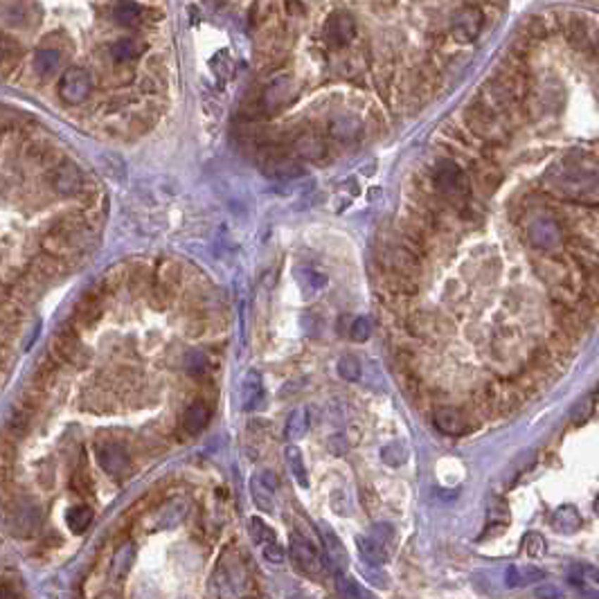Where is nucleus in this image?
<instances>
[{
    "label": "nucleus",
    "instance_id": "nucleus-1",
    "mask_svg": "<svg viewBox=\"0 0 599 599\" xmlns=\"http://www.w3.org/2000/svg\"><path fill=\"white\" fill-rule=\"evenodd\" d=\"M545 190L563 201L599 205V174L581 160H566L552 167L545 176Z\"/></svg>",
    "mask_w": 599,
    "mask_h": 599
},
{
    "label": "nucleus",
    "instance_id": "nucleus-2",
    "mask_svg": "<svg viewBox=\"0 0 599 599\" xmlns=\"http://www.w3.org/2000/svg\"><path fill=\"white\" fill-rule=\"evenodd\" d=\"M462 120L467 124L469 133L478 140V144H493V147L502 149L512 135L510 122H507L502 115H498L491 106H487L480 97L471 99L467 104Z\"/></svg>",
    "mask_w": 599,
    "mask_h": 599
},
{
    "label": "nucleus",
    "instance_id": "nucleus-3",
    "mask_svg": "<svg viewBox=\"0 0 599 599\" xmlns=\"http://www.w3.org/2000/svg\"><path fill=\"white\" fill-rule=\"evenodd\" d=\"M431 183L435 192L453 207L455 214L471 197H474V185L467 171L459 167L453 158H442L437 160L431 169Z\"/></svg>",
    "mask_w": 599,
    "mask_h": 599
},
{
    "label": "nucleus",
    "instance_id": "nucleus-4",
    "mask_svg": "<svg viewBox=\"0 0 599 599\" xmlns=\"http://www.w3.org/2000/svg\"><path fill=\"white\" fill-rule=\"evenodd\" d=\"M527 241L536 250H555L563 244V218L555 214H538L527 221Z\"/></svg>",
    "mask_w": 599,
    "mask_h": 599
},
{
    "label": "nucleus",
    "instance_id": "nucleus-5",
    "mask_svg": "<svg viewBox=\"0 0 599 599\" xmlns=\"http://www.w3.org/2000/svg\"><path fill=\"white\" fill-rule=\"evenodd\" d=\"M52 352L56 359H61L63 363H73V365H86V361L90 359L88 350L82 345V340H79L73 325H63L56 329L54 340H52Z\"/></svg>",
    "mask_w": 599,
    "mask_h": 599
},
{
    "label": "nucleus",
    "instance_id": "nucleus-6",
    "mask_svg": "<svg viewBox=\"0 0 599 599\" xmlns=\"http://www.w3.org/2000/svg\"><path fill=\"white\" fill-rule=\"evenodd\" d=\"M289 552H291V559L295 566L302 570L309 577H320L322 570H325V563H322L320 552L309 543L304 536L300 534H291L289 538Z\"/></svg>",
    "mask_w": 599,
    "mask_h": 599
},
{
    "label": "nucleus",
    "instance_id": "nucleus-7",
    "mask_svg": "<svg viewBox=\"0 0 599 599\" xmlns=\"http://www.w3.org/2000/svg\"><path fill=\"white\" fill-rule=\"evenodd\" d=\"M59 95L66 104H82L90 95V75L84 68L66 70L59 82Z\"/></svg>",
    "mask_w": 599,
    "mask_h": 599
},
{
    "label": "nucleus",
    "instance_id": "nucleus-8",
    "mask_svg": "<svg viewBox=\"0 0 599 599\" xmlns=\"http://www.w3.org/2000/svg\"><path fill=\"white\" fill-rule=\"evenodd\" d=\"M280 487V480L273 471H261V474L250 478V496L252 502L261 512H275V491Z\"/></svg>",
    "mask_w": 599,
    "mask_h": 599
},
{
    "label": "nucleus",
    "instance_id": "nucleus-9",
    "mask_svg": "<svg viewBox=\"0 0 599 599\" xmlns=\"http://www.w3.org/2000/svg\"><path fill=\"white\" fill-rule=\"evenodd\" d=\"M99 467L111 476H124L129 469V455H126L124 446L118 442H99L95 448Z\"/></svg>",
    "mask_w": 599,
    "mask_h": 599
},
{
    "label": "nucleus",
    "instance_id": "nucleus-10",
    "mask_svg": "<svg viewBox=\"0 0 599 599\" xmlns=\"http://www.w3.org/2000/svg\"><path fill=\"white\" fill-rule=\"evenodd\" d=\"M354 34H356V23L347 14H333L325 23V39L329 43V48L333 50L345 48L354 39Z\"/></svg>",
    "mask_w": 599,
    "mask_h": 599
},
{
    "label": "nucleus",
    "instance_id": "nucleus-11",
    "mask_svg": "<svg viewBox=\"0 0 599 599\" xmlns=\"http://www.w3.org/2000/svg\"><path fill=\"white\" fill-rule=\"evenodd\" d=\"M482 25H485V14L478 7H467L464 11H459L453 25V39L459 43H469L474 41Z\"/></svg>",
    "mask_w": 599,
    "mask_h": 599
},
{
    "label": "nucleus",
    "instance_id": "nucleus-12",
    "mask_svg": "<svg viewBox=\"0 0 599 599\" xmlns=\"http://www.w3.org/2000/svg\"><path fill=\"white\" fill-rule=\"evenodd\" d=\"M435 426H437V431L444 433V435L459 437L469 431V419L459 408L442 406V408L435 410Z\"/></svg>",
    "mask_w": 599,
    "mask_h": 599
},
{
    "label": "nucleus",
    "instance_id": "nucleus-13",
    "mask_svg": "<svg viewBox=\"0 0 599 599\" xmlns=\"http://www.w3.org/2000/svg\"><path fill=\"white\" fill-rule=\"evenodd\" d=\"M212 419V410L207 403L203 401H192L190 406L185 408V412H183L180 417V426H183V433L194 437L199 435L207 428V424H210Z\"/></svg>",
    "mask_w": 599,
    "mask_h": 599
},
{
    "label": "nucleus",
    "instance_id": "nucleus-14",
    "mask_svg": "<svg viewBox=\"0 0 599 599\" xmlns=\"http://www.w3.org/2000/svg\"><path fill=\"white\" fill-rule=\"evenodd\" d=\"M293 97H295L293 82L289 77H280L266 88V93H264V99H261V106H264V111H278V109L286 106Z\"/></svg>",
    "mask_w": 599,
    "mask_h": 599
},
{
    "label": "nucleus",
    "instance_id": "nucleus-15",
    "mask_svg": "<svg viewBox=\"0 0 599 599\" xmlns=\"http://www.w3.org/2000/svg\"><path fill=\"white\" fill-rule=\"evenodd\" d=\"M41 523V514L34 505H16V510H11V532L18 536H30L34 529Z\"/></svg>",
    "mask_w": 599,
    "mask_h": 599
},
{
    "label": "nucleus",
    "instance_id": "nucleus-16",
    "mask_svg": "<svg viewBox=\"0 0 599 599\" xmlns=\"http://www.w3.org/2000/svg\"><path fill=\"white\" fill-rule=\"evenodd\" d=\"M264 403V378L257 370H250L241 381V408L257 410Z\"/></svg>",
    "mask_w": 599,
    "mask_h": 599
},
{
    "label": "nucleus",
    "instance_id": "nucleus-17",
    "mask_svg": "<svg viewBox=\"0 0 599 599\" xmlns=\"http://www.w3.org/2000/svg\"><path fill=\"white\" fill-rule=\"evenodd\" d=\"M84 187V178L73 163H66L56 169L54 174V190L63 197H77L79 190Z\"/></svg>",
    "mask_w": 599,
    "mask_h": 599
},
{
    "label": "nucleus",
    "instance_id": "nucleus-18",
    "mask_svg": "<svg viewBox=\"0 0 599 599\" xmlns=\"http://www.w3.org/2000/svg\"><path fill=\"white\" fill-rule=\"evenodd\" d=\"M295 142V152L302 156L304 160H322L327 154V144L325 140L318 135V131H302L293 137Z\"/></svg>",
    "mask_w": 599,
    "mask_h": 599
},
{
    "label": "nucleus",
    "instance_id": "nucleus-19",
    "mask_svg": "<svg viewBox=\"0 0 599 599\" xmlns=\"http://www.w3.org/2000/svg\"><path fill=\"white\" fill-rule=\"evenodd\" d=\"M101 318V297L97 291L86 293L75 307V322L82 327H93Z\"/></svg>",
    "mask_w": 599,
    "mask_h": 599
},
{
    "label": "nucleus",
    "instance_id": "nucleus-20",
    "mask_svg": "<svg viewBox=\"0 0 599 599\" xmlns=\"http://www.w3.org/2000/svg\"><path fill=\"white\" fill-rule=\"evenodd\" d=\"M356 545H359V555L365 563L370 566L381 568L390 561V548L383 545L381 541H376L372 536H359L356 538Z\"/></svg>",
    "mask_w": 599,
    "mask_h": 599
},
{
    "label": "nucleus",
    "instance_id": "nucleus-21",
    "mask_svg": "<svg viewBox=\"0 0 599 599\" xmlns=\"http://www.w3.org/2000/svg\"><path fill=\"white\" fill-rule=\"evenodd\" d=\"M581 514L574 505H561L559 510H555L550 518V525L555 527V532L559 534H574L579 532L581 527Z\"/></svg>",
    "mask_w": 599,
    "mask_h": 599
},
{
    "label": "nucleus",
    "instance_id": "nucleus-22",
    "mask_svg": "<svg viewBox=\"0 0 599 599\" xmlns=\"http://www.w3.org/2000/svg\"><path fill=\"white\" fill-rule=\"evenodd\" d=\"M541 579H545V572L536 566H510L505 572L507 588H523V586L541 581Z\"/></svg>",
    "mask_w": 599,
    "mask_h": 599
},
{
    "label": "nucleus",
    "instance_id": "nucleus-23",
    "mask_svg": "<svg viewBox=\"0 0 599 599\" xmlns=\"http://www.w3.org/2000/svg\"><path fill=\"white\" fill-rule=\"evenodd\" d=\"M185 514H187V502L180 500V498H174V500H169L167 505H163V510L158 512L156 525L163 527V529L176 527L183 518H185Z\"/></svg>",
    "mask_w": 599,
    "mask_h": 599
},
{
    "label": "nucleus",
    "instance_id": "nucleus-24",
    "mask_svg": "<svg viewBox=\"0 0 599 599\" xmlns=\"http://www.w3.org/2000/svg\"><path fill=\"white\" fill-rule=\"evenodd\" d=\"M133 561H135V545H133V543L122 545L118 552H115V557H113V563H111V579H113V581L124 579L126 574H129V570H131V566H133Z\"/></svg>",
    "mask_w": 599,
    "mask_h": 599
},
{
    "label": "nucleus",
    "instance_id": "nucleus-25",
    "mask_svg": "<svg viewBox=\"0 0 599 599\" xmlns=\"http://www.w3.org/2000/svg\"><path fill=\"white\" fill-rule=\"evenodd\" d=\"M568 581L572 586H577V588H581L586 595H591L593 599H597V595L588 593V586H599V568H595V566H574L568 572Z\"/></svg>",
    "mask_w": 599,
    "mask_h": 599
},
{
    "label": "nucleus",
    "instance_id": "nucleus-26",
    "mask_svg": "<svg viewBox=\"0 0 599 599\" xmlns=\"http://www.w3.org/2000/svg\"><path fill=\"white\" fill-rule=\"evenodd\" d=\"M309 431V410L304 406H300L295 410H291L289 419H286V426H284V435L286 440H300V437H304Z\"/></svg>",
    "mask_w": 599,
    "mask_h": 599
},
{
    "label": "nucleus",
    "instance_id": "nucleus-27",
    "mask_svg": "<svg viewBox=\"0 0 599 599\" xmlns=\"http://www.w3.org/2000/svg\"><path fill=\"white\" fill-rule=\"evenodd\" d=\"M18 59H20V45L9 37H0V73L9 75L18 66Z\"/></svg>",
    "mask_w": 599,
    "mask_h": 599
},
{
    "label": "nucleus",
    "instance_id": "nucleus-28",
    "mask_svg": "<svg viewBox=\"0 0 599 599\" xmlns=\"http://www.w3.org/2000/svg\"><path fill=\"white\" fill-rule=\"evenodd\" d=\"M66 523H68V527H70L73 534H84L88 529V525L93 523V510H90L88 505L70 507L66 514Z\"/></svg>",
    "mask_w": 599,
    "mask_h": 599
},
{
    "label": "nucleus",
    "instance_id": "nucleus-29",
    "mask_svg": "<svg viewBox=\"0 0 599 599\" xmlns=\"http://www.w3.org/2000/svg\"><path fill=\"white\" fill-rule=\"evenodd\" d=\"M142 14H144V9L137 7L133 0H120V3L115 5V9H113L115 20H118L120 25H126V27L137 25V23L144 18Z\"/></svg>",
    "mask_w": 599,
    "mask_h": 599
},
{
    "label": "nucleus",
    "instance_id": "nucleus-30",
    "mask_svg": "<svg viewBox=\"0 0 599 599\" xmlns=\"http://www.w3.org/2000/svg\"><path fill=\"white\" fill-rule=\"evenodd\" d=\"M408 331L417 338H433L437 336V318L428 314H414L408 318Z\"/></svg>",
    "mask_w": 599,
    "mask_h": 599
},
{
    "label": "nucleus",
    "instance_id": "nucleus-31",
    "mask_svg": "<svg viewBox=\"0 0 599 599\" xmlns=\"http://www.w3.org/2000/svg\"><path fill=\"white\" fill-rule=\"evenodd\" d=\"M286 464H289V471L291 476L295 478V482L300 487H309V476H307V467H304V457H302V451H300L297 446H286Z\"/></svg>",
    "mask_w": 599,
    "mask_h": 599
},
{
    "label": "nucleus",
    "instance_id": "nucleus-32",
    "mask_svg": "<svg viewBox=\"0 0 599 599\" xmlns=\"http://www.w3.org/2000/svg\"><path fill=\"white\" fill-rule=\"evenodd\" d=\"M322 541H325V550H327L329 561L336 563V566H345V563H347V552H345L340 538L333 534V529H329L327 525H322Z\"/></svg>",
    "mask_w": 599,
    "mask_h": 599
},
{
    "label": "nucleus",
    "instance_id": "nucleus-33",
    "mask_svg": "<svg viewBox=\"0 0 599 599\" xmlns=\"http://www.w3.org/2000/svg\"><path fill=\"white\" fill-rule=\"evenodd\" d=\"M61 259L50 255V252H45V255L37 257L34 259V275L41 280H50V278H56V275H61Z\"/></svg>",
    "mask_w": 599,
    "mask_h": 599
},
{
    "label": "nucleus",
    "instance_id": "nucleus-34",
    "mask_svg": "<svg viewBox=\"0 0 599 599\" xmlns=\"http://www.w3.org/2000/svg\"><path fill=\"white\" fill-rule=\"evenodd\" d=\"M180 282V268L176 261L165 259L163 264L158 266V286L165 291H171L174 286H178Z\"/></svg>",
    "mask_w": 599,
    "mask_h": 599
},
{
    "label": "nucleus",
    "instance_id": "nucleus-35",
    "mask_svg": "<svg viewBox=\"0 0 599 599\" xmlns=\"http://www.w3.org/2000/svg\"><path fill=\"white\" fill-rule=\"evenodd\" d=\"M142 52V45L133 39H120L111 45V56L115 61H131Z\"/></svg>",
    "mask_w": 599,
    "mask_h": 599
},
{
    "label": "nucleus",
    "instance_id": "nucleus-36",
    "mask_svg": "<svg viewBox=\"0 0 599 599\" xmlns=\"http://www.w3.org/2000/svg\"><path fill=\"white\" fill-rule=\"evenodd\" d=\"M361 131H363V126L356 120H350V118H340V120H336L331 124V135L336 137V140H342V142L359 137Z\"/></svg>",
    "mask_w": 599,
    "mask_h": 599
},
{
    "label": "nucleus",
    "instance_id": "nucleus-37",
    "mask_svg": "<svg viewBox=\"0 0 599 599\" xmlns=\"http://www.w3.org/2000/svg\"><path fill=\"white\" fill-rule=\"evenodd\" d=\"M248 532H250V538H252V543L255 545H266V543H271V541H275V532L273 529L261 521V518H250V523H248Z\"/></svg>",
    "mask_w": 599,
    "mask_h": 599
},
{
    "label": "nucleus",
    "instance_id": "nucleus-38",
    "mask_svg": "<svg viewBox=\"0 0 599 599\" xmlns=\"http://www.w3.org/2000/svg\"><path fill=\"white\" fill-rule=\"evenodd\" d=\"M381 459L390 467H401L408 459V448L401 442H390L381 448Z\"/></svg>",
    "mask_w": 599,
    "mask_h": 599
},
{
    "label": "nucleus",
    "instance_id": "nucleus-39",
    "mask_svg": "<svg viewBox=\"0 0 599 599\" xmlns=\"http://www.w3.org/2000/svg\"><path fill=\"white\" fill-rule=\"evenodd\" d=\"M61 66V54L56 50H39L37 56H34V68L39 70V75H48L52 70Z\"/></svg>",
    "mask_w": 599,
    "mask_h": 599
},
{
    "label": "nucleus",
    "instance_id": "nucleus-40",
    "mask_svg": "<svg viewBox=\"0 0 599 599\" xmlns=\"http://www.w3.org/2000/svg\"><path fill=\"white\" fill-rule=\"evenodd\" d=\"M545 550H548V543H545V538L541 536L538 532H527L523 536V552L527 557L541 559L545 555Z\"/></svg>",
    "mask_w": 599,
    "mask_h": 599
},
{
    "label": "nucleus",
    "instance_id": "nucleus-41",
    "mask_svg": "<svg viewBox=\"0 0 599 599\" xmlns=\"http://www.w3.org/2000/svg\"><path fill=\"white\" fill-rule=\"evenodd\" d=\"M361 372H363V367H361V363H359V359H356V356H342V359L338 361V374H340V378H345V381H359L361 378Z\"/></svg>",
    "mask_w": 599,
    "mask_h": 599
},
{
    "label": "nucleus",
    "instance_id": "nucleus-42",
    "mask_svg": "<svg viewBox=\"0 0 599 599\" xmlns=\"http://www.w3.org/2000/svg\"><path fill=\"white\" fill-rule=\"evenodd\" d=\"M336 591L342 599H361V595H363L361 586L342 572H336Z\"/></svg>",
    "mask_w": 599,
    "mask_h": 599
},
{
    "label": "nucleus",
    "instance_id": "nucleus-43",
    "mask_svg": "<svg viewBox=\"0 0 599 599\" xmlns=\"http://www.w3.org/2000/svg\"><path fill=\"white\" fill-rule=\"evenodd\" d=\"M261 555H264V559L271 563V566H282L284 559H286V552L278 543V538L271 541V543H266V545H261Z\"/></svg>",
    "mask_w": 599,
    "mask_h": 599
},
{
    "label": "nucleus",
    "instance_id": "nucleus-44",
    "mask_svg": "<svg viewBox=\"0 0 599 599\" xmlns=\"http://www.w3.org/2000/svg\"><path fill=\"white\" fill-rule=\"evenodd\" d=\"M350 336L356 342H365L367 338L372 336V322L367 318H356L352 322V329H350Z\"/></svg>",
    "mask_w": 599,
    "mask_h": 599
},
{
    "label": "nucleus",
    "instance_id": "nucleus-45",
    "mask_svg": "<svg viewBox=\"0 0 599 599\" xmlns=\"http://www.w3.org/2000/svg\"><path fill=\"white\" fill-rule=\"evenodd\" d=\"M124 282H126V268L124 266H113L106 273V278H104V289L115 291V289H120V286H124Z\"/></svg>",
    "mask_w": 599,
    "mask_h": 599
},
{
    "label": "nucleus",
    "instance_id": "nucleus-46",
    "mask_svg": "<svg viewBox=\"0 0 599 599\" xmlns=\"http://www.w3.org/2000/svg\"><path fill=\"white\" fill-rule=\"evenodd\" d=\"M370 536L376 538V541H381L383 545L390 548V543L395 541V527L390 525V523H376V525L372 527V534H370Z\"/></svg>",
    "mask_w": 599,
    "mask_h": 599
},
{
    "label": "nucleus",
    "instance_id": "nucleus-47",
    "mask_svg": "<svg viewBox=\"0 0 599 599\" xmlns=\"http://www.w3.org/2000/svg\"><path fill=\"white\" fill-rule=\"evenodd\" d=\"M70 487H73L77 493H88V489H90V478H88V474L84 471V467H79L75 474H73Z\"/></svg>",
    "mask_w": 599,
    "mask_h": 599
},
{
    "label": "nucleus",
    "instance_id": "nucleus-48",
    "mask_svg": "<svg viewBox=\"0 0 599 599\" xmlns=\"http://www.w3.org/2000/svg\"><path fill=\"white\" fill-rule=\"evenodd\" d=\"M376 566H370V563H365V566H361V572L365 574L367 579H370L374 586H378V588H388V577L383 572H376L374 570Z\"/></svg>",
    "mask_w": 599,
    "mask_h": 599
},
{
    "label": "nucleus",
    "instance_id": "nucleus-49",
    "mask_svg": "<svg viewBox=\"0 0 599 599\" xmlns=\"http://www.w3.org/2000/svg\"><path fill=\"white\" fill-rule=\"evenodd\" d=\"M185 365H187V370H190L192 374H201V372L205 370L207 361H205V356H203L201 352H192V354L187 356Z\"/></svg>",
    "mask_w": 599,
    "mask_h": 599
},
{
    "label": "nucleus",
    "instance_id": "nucleus-50",
    "mask_svg": "<svg viewBox=\"0 0 599 599\" xmlns=\"http://www.w3.org/2000/svg\"><path fill=\"white\" fill-rule=\"evenodd\" d=\"M593 403H595V401H593L591 397H588V399H583L581 403H577V408H574V412H572V419L577 421V424L588 419V417H591V412H593Z\"/></svg>",
    "mask_w": 599,
    "mask_h": 599
},
{
    "label": "nucleus",
    "instance_id": "nucleus-51",
    "mask_svg": "<svg viewBox=\"0 0 599 599\" xmlns=\"http://www.w3.org/2000/svg\"><path fill=\"white\" fill-rule=\"evenodd\" d=\"M536 597L538 599H563V593L555 586H543V588H536Z\"/></svg>",
    "mask_w": 599,
    "mask_h": 599
},
{
    "label": "nucleus",
    "instance_id": "nucleus-52",
    "mask_svg": "<svg viewBox=\"0 0 599 599\" xmlns=\"http://www.w3.org/2000/svg\"><path fill=\"white\" fill-rule=\"evenodd\" d=\"M0 599H16V593L9 588V586L0 583Z\"/></svg>",
    "mask_w": 599,
    "mask_h": 599
},
{
    "label": "nucleus",
    "instance_id": "nucleus-53",
    "mask_svg": "<svg viewBox=\"0 0 599 599\" xmlns=\"http://www.w3.org/2000/svg\"><path fill=\"white\" fill-rule=\"evenodd\" d=\"M361 599H376V597H374L372 593H367V591L363 588V595H361Z\"/></svg>",
    "mask_w": 599,
    "mask_h": 599
},
{
    "label": "nucleus",
    "instance_id": "nucleus-54",
    "mask_svg": "<svg viewBox=\"0 0 599 599\" xmlns=\"http://www.w3.org/2000/svg\"><path fill=\"white\" fill-rule=\"evenodd\" d=\"M246 599H257V597H246Z\"/></svg>",
    "mask_w": 599,
    "mask_h": 599
}]
</instances>
